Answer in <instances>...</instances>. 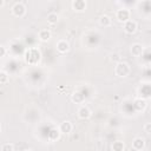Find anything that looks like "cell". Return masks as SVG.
<instances>
[{
  "label": "cell",
  "instance_id": "obj_18",
  "mask_svg": "<svg viewBox=\"0 0 151 151\" xmlns=\"http://www.w3.org/2000/svg\"><path fill=\"white\" fill-rule=\"evenodd\" d=\"M125 149V144L122 140H116L112 143V150L113 151H124Z\"/></svg>",
  "mask_w": 151,
  "mask_h": 151
},
{
  "label": "cell",
  "instance_id": "obj_26",
  "mask_svg": "<svg viewBox=\"0 0 151 151\" xmlns=\"http://www.w3.org/2000/svg\"><path fill=\"white\" fill-rule=\"evenodd\" d=\"M0 133H1V125H0Z\"/></svg>",
  "mask_w": 151,
  "mask_h": 151
},
{
  "label": "cell",
  "instance_id": "obj_16",
  "mask_svg": "<svg viewBox=\"0 0 151 151\" xmlns=\"http://www.w3.org/2000/svg\"><path fill=\"white\" fill-rule=\"evenodd\" d=\"M71 100L76 104H81L84 100H85V96L80 92H74L72 96H71Z\"/></svg>",
  "mask_w": 151,
  "mask_h": 151
},
{
  "label": "cell",
  "instance_id": "obj_1",
  "mask_svg": "<svg viewBox=\"0 0 151 151\" xmlns=\"http://www.w3.org/2000/svg\"><path fill=\"white\" fill-rule=\"evenodd\" d=\"M114 73L119 78H125L130 74V66L125 61H119L114 66Z\"/></svg>",
  "mask_w": 151,
  "mask_h": 151
},
{
  "label": "cell",
  "instance_id": "obj_6",
  "mask_svg": "<svg viewBox=\"0 0 151 151\" xmlns=\"http://www.w3.org/2000/svg\"><path fill=\"white\" fill-rule=\"evenodd\" d=\"M58 130L60 131V133L63 134H70L73 130V125L70 120H64L60 123V125L58 126Z\"/></svg>",
  "mask_w": 151,
  "mask_h": 151
},
{
  "label": "cell",
  "instance_id": "obj_17",
  "mask_svg": "<svg viewBox=\"0 0 151 151\" xmlns=\"http://www.w3.org/2000/svg\"><path fill=\"white\" fill-rule=\"evenodd\" d=\"M46 20H47V24H48V25H55V24L59 21V17H58L57 13L52 12V13H48V14H47Z\"/></svg>",
  "mask_w": 151,
  "mask_h": 151
},
{
  "label": "cell",
  "instance_id": "obj_2",
  "mask_svg": "<svg viewBox=\"0 0 151 151\" xmlns=\"http://www.w3.org/2000/svg\"><path fill=\"white\" fill-rule=\"evenodd\" d=\"M116 19H117L119 22H122V24L129 21V20L131 19V12H130V9H127V8H125V7L119 8V9L116 12Z\"/></svg>",
  "mask_w": 151,
  "mask_h": 151
},
{
  "label": "cell",
  "instance_id": "obj_22",
  "mask_svg": "<svg viewBox=\"0 0 151 151\" xmlns=\"http://www.w3.org/2000/svg\"><path fill=\"white\" fill-rule=\"evenodd\" d=\"M144 131H145L146 134H150L151 133V123H146L144 125Z\"/></svg>",
  "mask_w": 151,
  "mask_h": 151
},
{
  "label": "cell",
  "instance_id": "obj_4",
  "mask_svg": "<svg viewBox=\"0 0 151 151\" xmlns=\"http://www.w3.org/2000/svg\"><path fill=\"white\" fill-rule=\"evenodd\" d=\"M12 14L17 18H22L26 14V6L22 2H15L12 6Z\"/></svg>",
  "mask_w": 151,
  "mask_h": 151
},
{
  "label": "cell",
  "instance_id": "obj_11",
  "mask_svg": "<svg viewBox=\"0 0 151 151\" xmlns=\"http://www.w3.org/2000/svg\"><path fill=\"white\" fill-rule=\"evenodd\" d=\"M145 146V139L142 138V137H136L133 140H132V149L136 150V151H140L143 150Z\"/></svg>",
  "mask_w": 151,
  "mask_h": 151
},
{
  "label": "cell",
  "instance_id": "obj_23",
  "mask_svg": "<svg viewBox=\"0 0 151 151\" xmlns=\"http://www.w3.org/2000/svg\"><path fill=\"white\" fill-rule=\"evenodd\" d=\"M6 53H7L6 47H5V46H2V45H0V58H4V57L6 55Z\"/></svg>",
  "mask_w": 151,
  "mask_h": 151
},
{
  "label": "cell",
  "instance_id": "obj_21",
  "mask_svg": "<svg viewBox=\"0 0 151 151\" xmlns=\"http://www.w3.org/2000/svg\"><path fill=\"white\" fill-rule=\"evenodd\" d=\"M8 81V73L5 71H0V85L6 84Z\"/></svg>",
  "mask_w": 151,
  "mask_h": 151
},
{
  "label": "cell",
  "instance_id": "obj_7",
  "mask_svg": "<svg viewBox=\"0 0 151 151\" xmlns=\"http://www.w3.org/2000/svg\"><path fill=\"white\" fill-rule=\"evenodd\" d=\"M55 47H57V51L59 53H63L64 54V53H67L70 51V42L67 40H65V39H61V40H59L57 42Z\"/></svg>",
  "mask_w": 151,
  "mask_h": 151
},
{
  "label": "cell",
  "instance_id": "obj_12",
  "mask_svg": "<svg viewBox=\"0 0 151 151\" xmlns=\"http://www.w3.org/2000/svg\"><path fill=\"white\" fill-rule=\"evenodd\" d=\"M51 37H52V33H51V31L47 29V28L40 29L39 33H38V38H39V40L42 41V42H47V41L51 39Z\"/></svg>",
  "mask_w": 151,
  "mask_h": 151
},
{
  "label": "cell",
  "instance_id": "obj_3",
  "mask_svg": "<svg viewBox=\"0 0 151 151\" xmlns=\"http://www.w3.org/2000/svg\"><path fill=\"white\" fill-rule=\"evenodd\" d=\"M40 57H41V54H40V51H39L38 48H29V50H27L26 53H25V60H26L28 64L32 63V58H34V61H35V63L39 61V60H40Z\"/></svg>",
  "mask_w": 151,
  "mask_h": 151
},
{
  "label": "cell",
  "instance_id": "obj_5",
  "mask_svg": "<svg viewBox=\"0 0 151 151\" xmlns=\"http://www.w3.org/2000/svg\"><path fill=\"white\" fill-rule=\"evenodd\" d=\"M123 28H124V32L126 34H134L137 32V29H138V25H137V22L134 20L130 19L129 21L123 24Z\"/></svg>",
  "mask_w": 151,
  "mask_h": 151
},
{
  "label": "cell",
  "instance_id": "obj_24",
  "mask_svg": "<svg viewBox=\"0 0 151 151\" xmlns=\"http://www.w3.org/2000/svg\"><path fill=\"white\" fill-rule=\"evenodd\" d=\"M4 6H5V1L4 0H0V8L4 7Z\"/></svg>",
  "mask_w": 151,
  "mask_h": 151
},
{
  "label": "cell",
  "instance_id": "obj_14",
  "mask_svg": "<svg viewBox=\"0 0 151 151\" xmlns=\"http://www.w3.org/2000/svg\"><path fill=\"white\" fill-rule=\"evenodd\" d=\"M60 131L58 130V127H53V129H51L50 130V132H48V134H47V138H48V140H51V142H55L57 139H59V137H60Z\"/></svg>",
  "mask_w": 151,
  "mask_h": 151
},
{
  "label": "cell",
  "instance_id": "obj_9",
  "mask_svg": "<svg viewBox=\"0 0 151 151\" xmlns=\"http://www.w3.org/2000/svg\"><path fill=\"white\" fill-rule=\"evenodd\" d=\"M71 5H72V8L74 12H84L86 9V1L85 0H73Z\"/></svg>",
  "mask_w": 151,
  "mask_h": 151
},
{
  "label": "cell",
  "instance_id": "obj_20",
  "mask_svg": "<svg viewBox=\"0 0 151 151\" xmlns=\"http://www.w3.org/2000/svg\"><path fill=\"white\" fill-rule=\"evenodd\" d=\"M0 151H14V145L12 143H5L1 145Z\"/></svg>",
  "mask_w": 151,
  "mask_h": 151
},
{
  "label": "cell",
  "instance_id": "obj_8",
  "mask_svg": "<svg viewBox=\"0 0 151 151\" xmlns=\"http://www.w3.org/2000/svg\"><path fill=\"white\" fill-rule=\"evenodd\" d=\"M91 116H92V112H91V110L86 105H83V106H80L78 109V117L80 119L85 120V119H88Z\"/></svg>",
  "mask_w": 151,
  "mask_h": 151
},
{
  "label": "cell",
  "instance_id": "obj_15",
  "mask_svg": "<svg viewBox=\"0 0 151 151\" xmlns=\"http://www.w3.org/2000/svg\"><path fill=\"white\" fill-rule=\"evenodd\" d=\"M99 24H100V26H103V27H109V26H111V24H112V19H111L109 15L103 14V15L99 18Z\"/></svg>",
  "mask_w": 151,
  "mask_h": 151
},
{
  "label": "cell",
  "instance_id": "obj_19",
  "mask_svg": "<svg viewBox=\"0 0 151 151\" xmlns=\"http://www.w3.org/2000/svg\"><path fill=\"white\" fill-rule=\"evenodd\" d=\"M110 60H111L112 63L117 64V63L122 61V57H120V54H119V53L114 52V53H111V54H110Z\"/></svg>",
  "mask_w": 151,
  "mask_h": 151
},
{
  "label": "cell",
  "instance_id": "obj_25",
  "mask_svg": "<svg viewBox=\"0 0 151 151\" xmlns=\"http://www.w3.org/2000/svg\"><path fill=\"white\" fill-rule=\"evenodd\" d=\"M22 151H33V150H31V149H25V150H22Z\"/></svg>",
  "mask_w": 151,
  "mask_h": 151
},
{
  "label": "cell",
  "instance_id": "obj_13",
  "mask_svg": "<svg viewBox=\"0 0 151 151\" xmlns=\"http://www.w3.org/2000/svg\"><path fill=\"white\" fill-rule=\"evenodd\" d=\"M146 105L147 104H146V100L144 98H137L134 100V104H133V106H134V109L137 111H144L145 107H146Z\"/></svg>",
  "mask_w": 151,
  "mask_h": 151
},
{
  "label": "cell",
  "instance_id": "obj_10",
  "mask_svg": "<svg viewBox=\"0 0 151 151\" xmlns=\"http://www.w3.org/2000/svg\"><path fill=\"white\" fill-rule=\"evenodd\" d=\"M130 52H131V54L133 57H140L143 54V52H144V47H143L142 44L136 42V44H132V46L130 48Z\"/></svg>",
  "mask_w": 151,
  "mask_h": 151
}]
</instances>
